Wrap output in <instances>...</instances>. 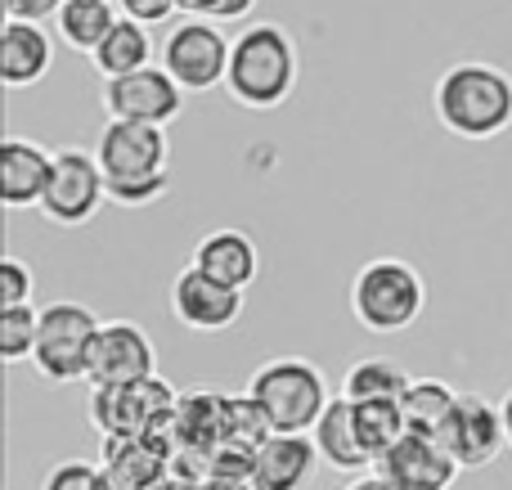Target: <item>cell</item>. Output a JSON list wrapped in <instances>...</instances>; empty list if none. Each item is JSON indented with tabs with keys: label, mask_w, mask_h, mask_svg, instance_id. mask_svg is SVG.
<instances>
[{
	"label": "cell",
	"mask_w": 512,
	"mask_h": 490,
	"mask_svg": "<svg viewBox=\"0 0 512 490\" xmlns=\"http://www.w3.org/2000/svg\"><path fill=\"white\" fill-rule=\"evenodd\" d=\"M432 113L450 135L486 144L512 126V77L486 59H463L436 77Z\"/></svg>",
	"instance_id": "1"
},
{
	"label": "cell",
	"mask_w": 512,
	"mask_h": 490,
	"mask_svg": "<svg viewBox=\"0 0 512 490\" xmlns=\"http://www.w3.org/2000/svg\"><path fill=\"white\" fill-rule=\"evenodd\" d=\"M301 77V54L288 27L279 23H252L234 36L230 72H225V90L234 104L252 108V113H274L288 104Z\"/></svg>",
	"instance_id": "2"
},
{
	"label": "cell",
	"mask_w": 512,
	"mask_h": 490,
	"mask_svg": "<svg viewBox=\"0 0 512 490\" xmlns=\"http://www.w3.org/2000/svg\"><path fill=\"white\" fill-rule=\"evenodd\" d=\"M427 306V284L409 261L400 257H373L355 270L351 279V315L364 333H405L418 324Z\"/></svg>",
	"instance_id": "3"
},
{
	"label": "cell",
	"mask_w": 512,
	"mask_h": 490,
	"mask_svg": "<svg viewBox=\"0 0 512 490\" xmlns=\"http://www.w3.org/2000/svg\"><path fill=\"white\" fill-rule=\"evenodd\" d=\"M248 392L261 401L274 432H310L319 423V414L328 410V401H333L319 365H310L306 356L265 360L261 369H252Z\"/></svg>",
	"instance_id": "4"
},
{
	"label": "cell",
	"mask_w": 512,
	"mask_h": 490,
	"mask_svg": "<svg viewBox=\"0 0 512 490\" xmlns=\"http://www.w3.org/2000/svg\"><path fill=\"white\" fill-rule=\"evenodd\" d=\"M99 315L86 302H50L41 306V333H36V374L45 383H77L90 374V351L99 338Z\"/></svg>",
	"instance_id": "5"
},
{
	"label": "cell",
	"mask_w": 512,
	"mask_h": 490,
	"mask_svg": "<svg viewBox=\"0 0 512 490\" xmlns=\"http://www.w3.org/2000/svg\"><path fill=\"white\" fill-rule=\"evenodd\" d=\"M108 203V176L99 167V153L90 149H54L50 185L41 198V216L63 230L95 221V212Z\"/></svg>",
	"instance_id": "6"
},
{
	"label": "cell",
	"mask_w": 512,
	"mask_h": 490,
	"mask_svg": "<svg viewBox=\"0 0 512 490\" xmlns=\"http://www.w3.org/2000/svg\"><path fill=\"white\" fill-rule=\"evenodd\" d=\"M230 50H234V41L212 18H185V23L171 27L167 41H162V68H167L189 95H207V90L225 86Z\"/></svg>",
	"instance_id": "7"
},
{
	"label": "cell",
	"mask_w": 512,
	"mask_h": 490,
	"mask_svg": "<svg viewBox=\"0 0 512 490\" xmlns=\"http://www.w3.org/2000/svg\"><path fill=\"white\" fill-rule=\"evenodd\" d=\"M436 437H441V446L450 450L463 473L490 468L508 446L504 410L495 401H486L481 392H459V405H454V414L445 419V428Z\"/></svg>",
	"instance_id": "8"
},
{
	"label": "cell",
	"mask_w": 512,
	"mask_h": 490,
	"mask_svg": "<svg viewBox=\"0 0 512 490\" xmlns=\"http://www.w3.org/2000/svg\"><path fill=\"white\" fill-rule=\"evenodd\" d=\"M99 167L108 180H153V176H171L167 158V126H149V122H122L108 117V126L95 140Z\"/></svg>",
	"instance_id": "9"
},
{
	"label": "cell",
	"mask_w": 512,
	"mask_h": 490,
	"mask_svg": "<svg viewBox=\"0 0 512 490\" xmlns=\"http://www.w3.org/2000/svg\"><path fill=\"white\" fill-rule=\"evenodd\" d=\"M189 90L171 77L162 63H149L140 72L104 81V113L122 117V122H149V126H171L185 108Z\"/></svg>",
	"instance_id": "10"
},
{
	"label": "cell",
	"mask_w": 512,
	"mask_h": 490,
	"mask_svg": "<svg viewBox=\"0 0 512 490\" xmlns=\"http://www.w3.org/2000/svg\"><path fill=\"white\" fill-rule=\"evenodd\" d=\"M171 410H176V396L158 374L126 387H95L90 396V419L104 437H144Z\"/></svg>",
	"instance_id": "11"
},
{
	"label": "cell",
	"mask_w": 512,
	"mask_h": 490,
	"mask_svg": "<svg viewBox=\"0 0 512 490\" xmlns=\"http://www.w3.org/2000/svg\"><path fill=\"white\" fill-rule=\"evenodd\" d=\"M171 315L189 333H225L243 320V288H230L189 261L171 279Z\"/></svg>",
	"instance_id": "12"
},
{
	"label": "cell",
	"mask_w": 512,
	"mask_h": 490,
	"mask_svg": "<svg viewBox=\"0 0 512 490\" xmlns=\"http://www.w3.org/2000/svg\"><path fill=\"white\" fill-rule=\"evenodd\" d=\"M158 374V351H153L149 333L131 320H108L99 324L95 351H90V387H126L144 383Z\"/></svg>",
	"instance_id": "13"
},
{
	"label": "cell",
	"mask_w": 512,
	"mask_h": 490,
	"mask_svg": "<svg viewBox=\"0 0 512 490\" xmlns=\"http://www.w3.org/2000/svg\"><path fill=\"white\" fill-rule=\"evenodd\" d=\"M378 473L396 490H450L463 468L454 464V455L441 446V437L405 432V437L378 459Z\"/></svg>",
	"instance_id": "14"
},
{
	"label": "cell",
	"mask_w": 512,
	"mask_h": 490,
	"mask_svg": "<svg viewBox=\"0 0 512 490\" xmlns=\"http://www.w3.org/2000/svg\"><path fill=\"white\" fill-rule=\"evenodd\" d=\"M50 167H54V153L45 144L23 140V135H5L0 140V203L9 212L41 207L45 185H50Z\"/></svg>",
	"instance_id": "15"
},
{
	"label": "cell",
	"mask_w": 512,
	"mask_h": 490,
	"mask_svg": "<svg viewBox=\"0 0 512 490\" xmlns=\"http://www.w3.org/2000/svg\"><path fill=\"white\" fill-rule=\"evenodd\" d=\"M54 68V36L32 18H5L0 32V77L9 90H27Z\"/></svg>",
	"instance_id": "16"
},
{
	"label": "cell",
	"mask_w": 512,
	"mask_h": 490,
	"mask_svg": "<svg viewBox=\"0 0 512 490\" xmlns=\"http://www.w3.org/2000/svg\"><path fill=\"white\" fill-rule=\"evenodd\" d=\"M319 464V446L310 432H270L256 446V482L261 490H301Z\"/></svg>",
	"instance_id": "17"
},
{
	"label": "cell",
	"mask_w": 512,
	"mask_h": 490,
	"mask_svg": "<svg viewBox=\"0 0 512 490\" xmlns=\"http://www.w3.org/2000/svg\"><path fill=\"white\" fill-rule=\"evenodd\" d=\"M194 266L207 270L212 279H221V284H230V288H252L256 275H261V252H256V243L243 230H230V225H225V230H212L198 239Z\"/></svg>",
	"instance_id": "18"
},
{
	"label": "cell",
	"mask_w": 512,
	"mask_h": 490,
	"mask_svg": "<svg viewBox=\"0 0 512 490\" xmlns=\"http://www.w3.org/2000/svg\"><path fill=\"white\" fill-rule=\"evenodd\" d=\"M310 437H315V446H319V459H324L328 468H337V473H364V468L373 464L360 432H355L351 396H333L328 410L319 414V423L310 428Z\"/></svg>",
	"instance_id": "19"
},
{
	"label": "cell",
	"mask_w": 512,
	"mask_h": 490,
	"mask_svg": "<svg viewBox=\"0 0 512 490\" xmlns=\"http://www.w3.org/2000/svg\"><path fill=\"white\" fill-rule=\"evenodd\" d=\"M90 63H95L99 77H126V72H140L153 63V36H149V23H140V18H117L113 32L99 41V50L90 54Z\"/></svg>",
	"instance_id": "20"
},
{
	"label": "cell",
	"mask_w": 512,
	"mask_h": 490,
	"mask_svg": "<svg viewBox=\"0 0 512 490\" xmlns=\"http://www.w3.org/2000/svg\"><path fill=\"white\" fill-rule=\"evenodd\" d=\"M117 18H122L117 0H63L59 14H54V32H59L63 45H72L90 59L99 50V41L113 32Z\"/></svg>",
	"instance_id": "21"
},
{
	"label": "cell",
	"mask_w": 512,
	"mask_h": 490,
	"mask_svg": "<svg viewBox=\"0 0 512 490\" xmlns=\"http://www.w3.org/2000/svg\"><path fill=\"white\" fill-rule=\"evenodd\" d=\"M454 405H459V392H454L445 378H414V383L405 387V396H400L409 432H427V437H436V432L445 428Z\"/></svg>",
	"instance_id": "22"
},
{
	"label": "cell",
	"mask_w": 512,
	"mask_h": 490,
	"mask_svg": "<svg viewBox=\"0 0 512 490\" xmlns=\"http://www.w3.org/2000/svg\"><path fill=\"white\" fill-rule=\"evenodd\" d=\"M409 383H414V378H409L396 360L364 356V360H355V365L346 369L342 396H351V401H400Z\"/></svg>",
	"instance_id": "23"
},
{
	"label": "cell",
	"mask_w": 512,
	"mask_h": 490,
	"mask_svg": "<svg viewBox=\"0 0 512 490\" xmlns=\"http://www.w3.org/2000/svg\"><path fill=\"white\" fill-rule=\"evenodd\" d=\"M351 405H355V432H360L369 459L378 464V459L409 432L405 410H400V401H351Z\"/></svg>",
	"instance_id": "24"
},
{
	"label": "cell",
	"mask_w": 512,
	"mask_h": 490,
	"mask_svg": "<svg viewBox=\"0 0 512 490\" xmlns=\"http://www.w3.org/2000/svg\"><path fill=\"white\" fill-rule=\"evenodd\" d=\"M36 333H41V311L32 302L0 306V360L5 365H23L36 356Z\"/></svg>",
	"instance_id": "25"
},
{
	"label": "cell",
	"mask_w": 512,
	"mask_h": 490,
	"mask_svg": "<svg viewBox=\"0 0 512 490\" xmlns=\"http://www.w3.org/2000/svg\"><path fill=\"white\" fill-rule=\"evenodd\" d=\"M41 490H113L108 473L95 468L90 459H59L54 468H45Z\"/></svg>",
	"instance_id": "26"
},
{
	"label": "cell",
	"mask_w": 512,
	"mask_h": 490,
	"mask_svg": "<svg viewBox=\"0 0 512 490\" xmlns=\"http://www.w3.org/2000/svg\"><path fill=\"white\" fill-rule=\"evenodd\" d=\"M36 293V275L23 257H0V306H23Z\"/></svg>",
	"instance_id": "27"
},
{
	"label": "cell",
	"mask_w": 512,
	"mask_h": 490,
	"mask_svg": "<svg viewBox=\"0 0 512 490\" xmlns=\"http://www.w3.org/2000/svg\"><path fill=\"white\" fill-rule=\"evenodd\" d=\"M171 176H153V180H108V203L117 207H144V203H158L167 194Z\"/></svg>",
	"instance_id": "28"
},
{
	"label": "cell",
	"mask_w": 512,
	"mask_h": 490,
	"mask_svg": "<svg viewBox=\"0 0 512 490\" xmlns=\"http://www.w3.org/2000/svg\"><path fill=\"white\" fill-rule=\"evenodd\" d=\"M256 0H180L185 14H198V18H212V23H239V18L252 14Z\"/></svg>",
	"instance_id": "29"
},
{
	"label": "cell",
	"mask_w": 512,
	"mask_h": 490,
	"mask_svg": "<svg viewBox=\"0 0 512 490\" xmlns=\"http://www.w3.org/2000/svg\"><path fill=\"white\" fill-rule=\"evenodd\" d=\"M117 9H122L126 18H140V23H167L171 14L180 9V0H117Z\"/></svg>",
	"instance_id": "30"
},
{
	"label": "cell",
	"mask_w": 512,
	"mask_h": 490,
	"mask_svg": "<svg viewBox=\"0 0 512 490\" xmlns=\"http://www.w3.org/2000/svg\"><path fill=\"white\" fill-rule=\"evenodd\" d=\"M63 0H5V18H32V23H45V18L59 14Z\"/></svg>",
	"instance_id": "31"
},
{
	"label": "cell",
	"mask_w": 512,
	"mask_h": 490,
	"mask_svg": "<svg viewBox=\"0 0 512 490\" xmlns=\"http://www.w3.org/2000/svg\"><path fill=\"white\" fill-rule=\"evenodd\" d=\"M346 490H396V486H391L382 473H369V477H360V473H355V482L346 486Z\"/></svg>",
	"instance_id": "32"
},
{
	"label": "cell",
	"mask_w": 512,
	"mask_h": 490,
	"mask_svg": "<svg viewBox=\"0 0 512 490\" xmlns=\"http://www.w3.org/2000/svg\"><path fill=\"white\" fill-rule=\"evenodd\" d=\"M499 410H504V432H508V450H512V392L499 401Z\"/></svg>",
	"instance_id": "33"
}]
</instances>
